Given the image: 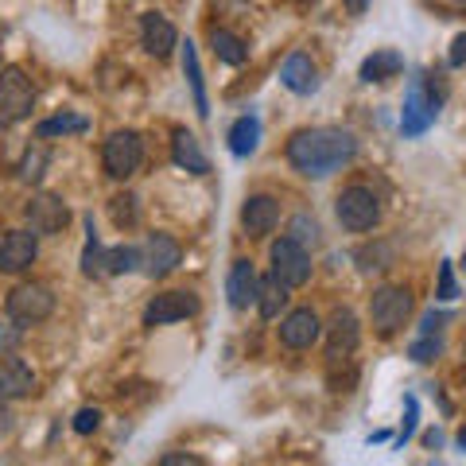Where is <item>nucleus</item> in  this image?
<instances>
[{"label": "nucleus", "instance_id": "7c9ffc66", "mask_svg": "<svg viewBox=\"0 0 466 466\" xmlns=\"http://www.w3.org/2000/svg\"><path fill=\"white\" fill-rule=\"evenodd\" d=\"M358 260H361V272H381V268L392 265V249H389V245H377V249H361Z\"/></svg>", "mask_w": 466, "mask_h": 466}, {"label": "nucleus", "instance_id": "c9c22d12", "mask_svg": "<svg viewBox=\"0 0 466 466\" xmlns=\"http://www.w3.org/2000/svg\"><path fill=\"white\" fill-rule=\"evenodd\" d=\"M159 466H207V459L191 455V451H167V455L159 459Z\"/></svg>", "mask_w": 466, "mask_h": 466}, {"label": "nucleus", "instance_id": "bb28decb", "mask_svg": "<svg viewBox=\"0 0 466 466\" xmlns=\"http://www.w3.org/2000/svg\"><path fill=\"white\" fill-rule=\"evenodd\" d=\"M86 128H90V121H86L82 113H55L47 121L35 125V137L51 140V137H66V133H86Z\"/></svg>", "mask_w": 466, "mask_h": 466}, {"label": "nucleus", "instance_id": "f704fd0d", "mask_svg": "<svg viewBox=\"0 0 466 466\" xmlns=\"http://www.w3.org/2000/svg\"><path fill=\"white\" fill-rule=\"evenodd\" d=\"M101 428V408H82V412L75 416V431L78 435H90Z\"/></svg>", "mask_w": 466, "mask_h": 466}, {"label": "nucleus", "instance_id": "f257e3e1", "mask_svg": "<svg viewBox=\"0 0 466 466\" xmlns=\"http://www.w3.org/2000/svg\"><path fill=\"white\" fill-rule=\"evenodd\" d=\"M288 164L308 179H330L334 171H342L346 164H354L358 140L346 128H299L288 137Z\"/></svg>", "mask_w": 466, "mask_h": 466}, {"label": "nucleus", "instance_id": "423d86ee", "mask_svg": "<svg viewBox=\"0 0 466 466\" xmlns=\"http://www.w3.org/2000/svg\"><path fill=\"white\" fill-rule=\"evenodd\" d=\"M35 109V86L20 66L0 70V121H24Z\"/></svg>", "mask_w": 466, "mask_h": 466}, {"label": "nucleus", "instance_id": "4468645a", "mask_svg": "<svg viewBox=\"0 0 466 466\" xmlns=\"http://www.w3.org/2000/svg\"><path fill=\"white\" fill-rule=\"evenodd\" d=\"M361 342V330H358V315L350 308H339L330 315V327H327V358L339 361V358H350Z\"/></svg>", "mask_w": 466, "mask_h": 466}, {"label": "nucleus", "instance_id": "e433bc0d", "mask_svg": "<svg viewBox=\"0 0 466 466\" xmlns=\"http://www.w3.org/2000/svg\"><path fill=\"white\" fill-rule=\"evenodd\" d=\"M404 404H408V416H404V428H400V440H397V443L412 440V431H416V416H420V404H416V397H408Z\"/></svg>", "mask_w": 466, "mask_h": 466}, {"label": "nucleus", "instance_id": "7ed1b4c3", "mask_svg": "<svg viewBox=\"0 0 466 466\" xmlns=\"http://www.w3.org/2000/svg\"><path fill=\"white\" fill-rule=\"evenodd\" d=\"M5 311L20 330L24 327H39L43 319H51L55 296H51L47 284H16L8 291V299H5Z\"/></svg>", "mask_w": 466, "mask_h": 466}, {"label": "nucleus", "instance_id": "a878e982", "mask_svg": "<svg viewBox=\"0 0 466 466\" xmlns=\"http://www.w3.org/2000/svg\"><path fill=\"white\" fill-rule=\"evenodd\" d=\"M210 47H214V55L222 58L226 66H241L245 58H249V47H245V39L233 35V32H226V27H214V32H210Z\"/></svg>", "mask_w": 466, "mask_h": 466}, {"label": "nucleus", "instance_id": "b1692460", "mask_svg": "<svg viewBox=\"0 0 466 466\" xmlns=\"http://www.w3.org/2000/svg\"><path fill=\"white\" fill-rule=\"evenodd\" d=\"M284 308H288V288L268 272L257 288V311H260V319H280Z\"/></svg>", "mask_w": 466, "mask_h": 466}, {"label": "nucleus", "instance_id": "2eb2a0df", "mask_svg": "<svg viewBox=\"0 0 466 466\" xmlns=\"http://www.w3.org/2000/svg\"><path fill=\"white\" fill-rule=\"evenodd\" d=\"M319 334H323V323H319V315L311 308L288 311L284 323H280V342L288 350H311L319 342Z\"/></svg>", "mask_w": 466, "mask_h": 466}, {"label": "nucleus", "instance_id": "f8f14e48", "mask_svg": "<svg viewBox=\"0 0 466 466\" xmlns=\"http://www.w3.org/2000/svg\"><path fill=\"white\" fill-rule=\"evenodd\" d=\"M35 257H39V238L32 229H12L0 241V272H8V276L27 272L35 265Z\"/></svg>", "mask_w": 466, "mask_h": 466}, {"label": "nucleus", "instance_id": "0eeeda50", "mask_svg": "<svg viewBox=\"0 0 466 466\" xmlns=\"http://www.w3.org/2000/svg\"><path fill=\"white\" fill-rule=\"evenodd\" d=\"M268 260H272V276L284 288H303V284L311 280V253L303 249L299 241H291V238L272 241Z\"/></svg>", "mask_w": 466, "mask_h": 466}, {"label": "nucleus", "instance_id": "dca6fc26", "mask_svg": "<svg viewBox=\"0 0 466 466\" xmlns=\"http://www.w3.org/2000/svg\"><path fill=\"white\" fill-rule=\"evenodd\" d=\"M257 268H253V260L249 257H238L229 265V276H226V296H229V308L233 311H245L249 303H257Z\"/></svg>", "mask_w": 466, "mask_h": 466}, {"label": "nucleus", "instance_id": "ddd939ff", "mask_svg": "<svg viewBox=\"0 0 466 466\" xmlns=\"http://www.w3.org/2000/svg\"><path fill=\"white\" fill-rule=\"evenodd\" d=\"M280 226V198L272 195H249L241 202V229L249 238H268Z\"/></svg>", "mask_w": 466, "mask_h": 466}, {"label": "nucleus", "instance_id": "6ab92c4d", "mask_svg": "<svg viewBox=\"0 0 466 466\" xmlns=\"http://www.w3.org/2000/svg\"><path fill=\"white\" fill-rule=\"evenodd\" d=\"M280 82L288 86L291 94H299V97L315 94V90H319V70H315V63H311V55H303V51L288 55L284 66H280Z\"/></svg>", "mask_w": 466, "mask_h": 466}, {"label": "nucleus", "instance_id": "c756f323", "mask_svg": "<svg viewBox=\"0 0 466 466\" xmlns=\"http://www.w3.org/2000/svg\"><path fill=\"white\" fill-rule=\"evenodd\" d=\"M43 167H47V148H35L20 159V179L24 183H39L43 179Z\"/></svg>", "mask_w": 466, "mask_h": 466}, {"label": "nucleus", "instance_id": "473e14b6", "mask_svg": "<svg viewBox=\"0 0 466 466\" xmlns=\"http://www.w3.org/2000/svg\"><path fill=\"white\" fill-rule=\"evenodd\" d=\"M288 238H291V241H299L303 249H308V245H315V241H319V226L311 222L308 214H299L296 222H291V233H288Z\"/></svg>", "mask_w": 466, "mask_h": 466}, {"label": "nucleus", "instance_id": "37998d69", "mask_svg": "<svg viewBox=\"0 0 466 466\" xmlns=\"http://www.w3.org/2000/svg\"><path fill=\"white\" fill-rule=\"evenodd\" d=\"M296 5H299V8H311V5H319V0H296Z\"/></svg>", "mask_w": 466, "mask_h": 466}, {"label": "nucleus", "instance_id": "5701e85b", "mask_svg": "<svg viewBox=\"0 0 466 466\" xmlns=\"http://www.w3.org/2000/svg\"><path fill=\"white\" fill-rule=\"evenodd\" d=\"M183 78H187V86H191V97H195V113H198V116H210V97H207V82H202L198 51H195V43H191V39L183 43Z\"/></svg>", "mask_w": 466, "mask_h": 466}, {"label": "nucleus", "instance_id": "ea45409f", "mask_svg": "<svg viewBox=\"0 0 466 466\" xmlns=\"http://www.w3.org/2000/svg\"><path fill=\"white\" fill-rule=\"evenodd\" d=\"M16 342H20V327H16V323H5V327H0V346L12 350Z\"/></svg>", "mask_w": 466, "mask_h": 466}, {"label": "nucleus", "instance_id": "49530a36", "mask_svg": "<svg viewBox=\"0 0 466 466\" xmlns=\"http://www.w3.org/2000/svg\"><path fill=\"white\" fill-rule=\"evenodd\" d=\"M459 5H466V0H459Z\"/></svg>", "mask_w": 466, "mask_h": 466}, {"label": "nucleus", "instance_id": "72a5a7b5", "mask_svg": "<svg viewBox=\"0 0 466 466\" xmlns=\"http://www.w3.org/2000/svg\"><path fill=\"white\" fill-rule=\"evenodd\" d=\"M459 296V284H455V265L443 260L440 265V291H435V299H455Z\"/></svg>", "mask_w": 466, "mask_h": 466}, {"label": "nucleus", "instance_id": "f03ea898", "mask_svg": "<svg viewBox=\"0 0 466 466\" xmlns=\"http://www.w3.org/2000/svg\"><path fill=\"white\" fill-rule=\"evenodd\" d=\"M334 218H339V226L350 233H370L381 222V198H377L366 183H354L334 198Z\"/></svg>", "mask_w": 466, "mask_h": 466}, {"label": "nucleus", "instance_id": "39448f33", "mask_svg": "<svg viewBox=\"0 0 466 466\" xmlns=\"http://www.w3.org/2000/svg\"><path fill=\"white\" fill-rule=\"evenodd\" d=\"M435 116H440V94H435V82L412 78V90H408L404 113H400V133L404 137H424L435 125Z\"/></svg>", "mask_w": 466, "mask_h": 466}, {"label": "nucleus", "instance_id": "cd10ccee", "mask_svg": "<svg viewBox=\"0 0 466 466\" xmlns=\"http://www.w3.org/2000/svg\"><path fill=\"white\" fill-rule=\"evenodd\" d=\"M125 272H140V249L137 245L106 249V276H125Z\"/></svg>", "mask_w": 466, "mask_h": 466}, {"label": "nucleus", "instance_id": "a19ab883", "mask_svg": "<svg viewBox=\"0 0 466 466\" xmlns=\"http://www.w3.org/2000/svg\"><path fill=\"white\" fill-rule=\"evenodd\" d=\"M342 5H346V12H350V16H366L373 0H342Z\"/></svg>", "mask_w": 466, "mask_h": 466}, {"label": "nucleus", "instance_id": "c03bdc74", "mask_svg": "<svg viewBox=\"0 0 466 466\" xmlns=\"http://www.w3.org/2000/svg\"><path fill=\"white\" fill-rule=\"evenodd\" d=\"M459 447H462V451H466V428H462V431H459Z\"/></svg>", "mask_w": 466, "mask_h": 466}, {"label": "nucleus", "instance_id": "9d476101", "mask_svg": "<svg viewBox=\"0 0 466 466\" xmlns=\"http://www.w3.org/2000/svg\"><path fill=\"white\" fill-rule=\"evenodd\" d=\"M198 315V296L195 291H159L144 308V327H164V323H183V319Z\"/></svg>", "mask_w": 466, "mask_h": 466}, {"label": "nucleus", "instance_id": "393cba45", "mask_svg": "<svg viewBox=\"0 0 466 466\" xmlns=\"http://www.w3.org/2000/svg\"><path fill=\"white\" fill-rule=\"evenodd\" d=\"M82 222H86V249H82V272L90 276V280H101V276H106V249H101V238H97V229H94V218L86 214Z\"/></svg>", "mask_w": 466, "mask_h": 466}, {"label": "nucleus", "instance_id": "aec40b11", "mask_svg": "<svg viewBox=\"0 0 466 466\" xmlns=\"http://www.w3.org/2000/svg\"><path fill=\"white\" fill-rule=\"evenodd\" d=\"M171 159H175V167H183V171H191V175H207L210 171V159H207V152H202L198 137L187 133V128H175V137H171Z\"/></svg>", "mask_w": 466, "mask_h": 466}, {"label": "nucleus", "instance_id": "20e7f679", "mask_svg": "<svg viewBox=\"0 0 466 466\" xmlns=\"http://www.w3.org/2000/svg\"><path fill=\"white\" fill-rule=\"evenodd\" d=\"M101 164H106V175L109 179H133L144 164V140L133 128H116L109 133L106 148H101Z\"/></svg>", "mask_w": 466, "mask_h": 466}, {"label": "nucleus", "instance_id": "9b49d317", "mask_svg": "<svg viewBox=\"0 0 466 466\" xmlns=\"http://www.w3.org/2000/svg\"><path fill=\"white\" fill-rule=\"evenodd\" d=\"M24 214H27V226H32V233L39 238H51V233H63L66 226H70V207L58 195H32V202L24 207Z\"/></svg>", "mask_w": 466, "mask_h": 466}, {"label": "nucleus", "instance_id": "412c9836", "mask_svg": "<svg viewBox=\"0 0 466 466\" xmlns=\"http://www.w3.org/2000/svg\"><path fill=\"white\" fill-rule=\"evenodd\" d=\"M226 140H229V152H233V156H238V159H249V156L257 152V144H260V116H257V113H241L238 121L229 125Z\"/></svg>", "mask_w": 466, "mask_h": 466}, {"label": "nucleus", "instance_id": "1a4fd4ad", "mask_svg": "<svg viewBox=\"0 0 466 466\" xmlns=\"http://www.w3.org/2000/svg\"><path fill=\"white\" fill-rule=\"evenodd\" d=\"M183 260V245L171 238V233H148L140 245V272L152 276V280H164L167 272L179 268Z\"/></svg>", "mask_w": 466, "mask_h": 466}, {"label": "nucleus", "instance_id": "4c0bfd02", "mask_svg": "<svg viewBox=\"0 0 466 466\" xmlns=\"http://www.w3.org/2000/svg\"><path fill=\"white\" fill-rule=\"evenodd\" d=\"M451 66H466V32L451 39V55H447Z\"/></svg>", "mask_w": 466, "mask_h": 466}, {"label": "nucleus", "instance_id": "4be33fe9", "mask_svg": "<svg viewBox=\"0 0 466 466\" xmlns=\"http://www.w3.org/2000/svg\"><path fill=\"white\" fill-rule=\"evenodd\" d=\"M400 70H404V55L392 51V47H381V51H373L366 63H361L358 78L361 82H389V78H400Z\"/></svg>", "mask_w": 466, "mask_h": 466}, {"label": "nucleus", "instance_id": "2f4dec72", "mask_svg": "<svg viewBox=\"0 0 466 466\" xmlns=\"http://www.w3.org/2000/svg\"><path fill=\"white\" fill-rule=\"evenodd\" d=\"M440 334H420V339L412 342V350H408V358L412 361H431L435 354H440Z\"/></svg>", "mask_w": 466, "mask_h": 466}, {"label": "nucleus", "instance_id": "58836bf2", "mask_svg": "<svg viewBox=\"0 0 466 466\" xmlns=\"http://www.w3.org/2000/svg\"><path fill=\"white\" fill-rule=\"evenodd\" d=\"M447 319H451V315H443V311H428L424 323H420V334H440Z\"/></svg>", "mask_w": 466, "mask_h": 466}, {"label": "nucleus", "instance_id": "f3484780", "mask_svg": "<svg viewBox=\"0 0 466 466\" xmlns=\"http://www.w3.org/2000/svg\"><path fill=\"white\" fill-rule=\"evenodd\" d=\"M140 43H144V51L148 55L167 58L175 47H179V32H175V24L167 16H159V12H144L140 16Z\"/></svg>", "mask_w": 466, "mask_h": 466}, {"label": "nucleus", "instance_id": "a18cd8bd", "mask_svg": "<svg viewBox=\"0 0 466 466\" xmlns=\"http://www.w3.org/2000/svg\"><path fill=\"white\" fill-rule=\"evenodd\" d=\"M462 268H466V249H462Z\"/></svg>", "mask_w": 466, "mask_h": 466}, {"label": "nucleus", "instance_id": "6e6552de", "mask_svg": "<svg viewBox=\"0 0 466 466\" xmlns=\"http://www.w3.org/2000/svg\"><path fill=\"white\" fill-rule=\"evenodd\" d=\"M408 315H412V291L408 288L385 284V288H377L370 296V319H373V327L381 334L400 330Z\"/></svg>", "mask_w": 466, "mask_h": 466}, {"label": "nucleus", "instance_id": "79ce46f5", "mask_svg": "<svg viewBox=\"0 0 466 466\" xmlns=\"http://www.w3.org/2000/svg\"><path fill=\"white\" fill-rule=\"evenodd\" d=\"M8 420H12V416L5 412V408H0V431H5V428H8Z\"/></svg>", "mask_w": 466, "mask_h": 466}, {"label": "nucleus", "instance_id": "a211bd4d", "mask_svg": "<svg viewBox=\"0 0 466 466\" xmlns=\"http://www.w3.org/2000/svg\"><path fill=\"white\" fill-rule=\"evenodd\" d=\"M35 392V373L24 358H12L5 354L0 358V397L5 400H20V397H32Z\"/></svg>", "mask_w": 466, "mask_h": 466}, {"label": "nucleus", "instance_id": "c85d7f7f", "mask_svg": "<svg viewBox=\"0 0 466 466\" xmlns=\"http://www.w3.org/2000/svg\"><path fill=\"white\" fill-rule=\"evenodd\" d=\"M137 195H116L109 198V214H113V222L121 226V229H133L140 222V207H137Z\"/></svg>", "mask_w": 466, "mask_h": 466}]
</instances>
